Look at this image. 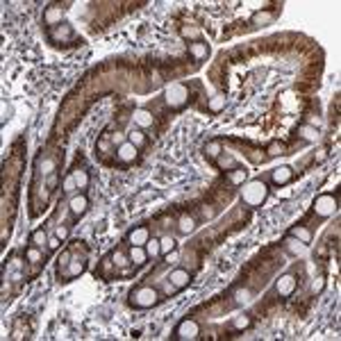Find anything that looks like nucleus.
<instances>
[{"label":"nucleus","instance_id":"dca6fc26","mask_svg":"<svg viewBox=\"0 0 341 341\" xmlns=\"http://www.w3.org/2000/svg\"><path fill=\"white\" fill-rule=\"evenodd\" d=\"M132 121H135V125L139 130H146V128H153L155 116H153V112H148L143 107H136L135 112H132Z\"/></svg>","mask_w":341,"mask_h":341},{"label":"nucleus","instance_id":"2f4dec72","mask_svg":"<svg viewBox=\"0 0 341 341\" xmlns=\"http://www.w3.org/2000/svg\"><path fill=\"white\" fill-rule=\"evenodd\" d=\"M128 141L135 143L136 148H141V146H146V135H143L141 130L136 128V130H132V132H128Z\"/></svg>","mask_w":341,"mask_h":341},{"label":"nucleus","instance_id":"72a5a7b5","mask_svg":"<svg viewBox=\"0 0 341 341\" xmlns=\"http://www.w3.org/2000/svg\"><path fill=\"white\" fill-rule=\"evenodd\" d=\"M71 257H73V250L68 248V250H64V253L59 255V259H57V275L62 273V271L68 266V262H71Z\"/></svg>","mask_w":341,"mask_h":341},{"label":"nucleus","instance_id":"f704fd0d","mask_svg":"<svg viewBox=\"0 0 341 341\" xmlns=\"http://www.w3.org/2000/svg\"><path fill=\"white\" fill-rule=\"evenodd\" d=\"M143 248H146L148 257H157V255H162V250H159V239H148V243Z\"/></svg>","mask_w":341,"mask_h":341},{"label":"nucleus","instance_id":"6e6552de","mask_svg":"<svg viewBox=\"0 0 341 341\" xmlns=\"http://www.w3.org/2000/svg\"><path fill=\"white\" fill-rule=\"evenodd\" d=\"M48 39H50V43H71L73 39H75V30H73L71 23H62V25H55V28L48 30Z\"/></svg>","mask_w":341,"mask_h":341},{"label":"nucleus","instance_id":"5701e85b","mask_svg":"<svg viewBox=\"0 0 341 341\" xmlns=\"http://www.w3.org/2000/svg\"><path fill=\"white\" fill-rule=\"evenodd\" d=\"M289 235L291 237H296V239H298V241H303V243H307V246H309V243H312V230H307L305 225H296V228H291L289 230Z\"/></svg>","mask_w":341,"mask_h":341},{"label":"nucleus","instance_id":"bb28decb","mask_svg":"<svg viewBox=\"0 0 341 341\" xmlns=\"http://www.w3.org/2000/svg\"><path fill=\"white\" fill-rule=\"evenodd\" d=\"M25 259H28L30 264H39V262L43 259V248L32 246V243H30V246L25 248Z\"/></svg>","mask_w":341,"mask_h":341},{"label":"nucleus","instance_id":"7c9ffc66","mask_svg":"<svg viewBox=\"0 0 341 341\" xmlns=\"http://www.w3.org/2000/svg\"><path fill=\"white\" fill-rule=\"evenodd\" d=\"M180 34H182L184 39L198 41L200 39V28H196V25H182V28H180Z\"/></svg>","mask_w":341,"mask_h":341},{"label":"nucleus","instance_id":"09e8293b","mask_svg":"<svg viewBox=\"0 0 341 341\" xmlns=\"http://www.w3.org/2000/svg\"><path fill=\"white\" fill-rule=\"evenodd\" d=\"M48 187H50V189L57 187V173H53V175H48Z\"/></svg>","mask_w":341,"mask_h":341},{"label":"nucleus","instance_id":"37998d69","mask_svg":"<svg viewBox=\"0 0 341 341\" xmlns=\"http://www.w3.org/2000/svg\"><path fill=\"white\" fill-rule=\"evenodd\" d=\"M96 150H100V153H107V150H109V141H107V139H100V141L96 143Z\"/></svg>","mask_w":341,"mask_h":341},{"label":"nucleus","instance_id":"4468645a","mask_svg":"<svg viewBox=\"0 0 341 341\" xmlns=\"http://www.w3.org/2000/svg\"><path fill=\"white\" fill-rule=\"evenodd\" d=\"M43 23L48 25V30L55 28V25H62L64 23V9H62L59 5L46 7V12H43Z\"/></svg>","mask_w":341,"mask_h":341},{"label":"nucleus","instance_id":"6ab92c4d","mask_svg":"<svg viewBox=\"0 0 341 341\" xmlns=\"http://www.w3.org/2000/svg\"><path fill=\"white\" fill-rule=\"evenodd\" d=\"M223 153V143H221V139H214V141H207L205 148H203V155H205L207 159H216L218 155Z\"/></svg>","mask_w":341,"mask_h":341},{"label":"nucleus","instance_id":"a878e982","mask_svg":"<svg viewBox=\"0 0 341 341\" xmlns=\"http://www.w3.org/2000/svg\"><path fill=\"white\" fill-rule=\"evenodd\" d=\"M298 135L303 136V139H305V141H309V143L318 141V130L314 128V125H309V123L300 125V128H298Z\"/></svg>","mask_w":341,"mask_h":341},{"label":"nucleus","instance_id":"b1692460","mask_svg":"<svg viewBox=\"0 0 341 341\" xmlns=\"http://www.w3.org/2000/svg\"><path fill=\"white\" fill-rule=\"evenodd\" d=\"M109 257H112V262H114V266H116V269H128V266L132 264V262H130V255L125 253V250H121V248L112 250V255H109Z\"/></svg>","mask_w":341,"mask_h":341},{"label":"nucleus","instance_id":"7ed1b4c3","mask_svg":"<svg viewBox=\"0 0 341 341\" xmlns=\"http://www.w3.org/2000/svg\"><path fill=\"white\" fill-rule=\"evenodd\" d=\"M164 102L166 107H170V109H182V107H187L189 102V87L182 82H173L169 84V87L164 89Z\"/></svg>","mask_w":341,"mask_h":341},{"label":"nucleus","instance_id":"c756f323","mask_svg":"<svg viewBox=\"0 0 341 341\" xmlns=\"http://www.w3.org/2000/svg\"><path fill=\"white\" fill-rule=\"evenodd\" d=\"M177 228H180V232H182V235H189V232H194V230H196L194 216H189V214H182V216H180V221H177Z\"/></svg>","mask_w":341,"mask_h":341},{"label":"nucleus","instance_id":"c9c22d12","mask_svg":"<svg viewBox=\"0 0 341 341\" xmlns=\"http://www.w3.org/2000/svg\"><path fill=\"white\" fill-rule=\"evenodd\" d=\"M248 300H250V291H248V289H237V294H235L237 305H243V303H248Z\"/></svg>","mask_w":341,"mask_h":341},{"label":"nucleus","instance_id":"1a4fd4ad","mask_svg":"<svg viewBox=\"0 0 341 341\" xmlns=\"http://www.w3.org/2000/svg\"><path fill=\"white\" fill-rule=\"evenodd\" d=\"M68 212H71L73 218H82L89 212V198L84 191H77V194L71 196V200H68Z\"/></svg>","mask_w":341,"mask_h":341},{"label":"nucleus","instance_id":"49530a36","mask_svg":"<svg viewBox=\"0 0 341 341\" xmlns=\"http://www.w3.org/2000/svg\"><path fill=\"white\" fill-rule=\"evenodd\" d=\"M325 157H328V150H325V148H318L316 155H314V159H316V162H323Z\"/></svg>","mask_w":341,"mask_h":341},{"label":"nucleus","instance_id":"0eeeda50","mask_svg":"<svg viewBox=\"0 0 341 341\" xmlns=\"http://www.w3.org/2000/svg\"><path fill=\"white\" fill-rule=\"evenodd\" d=\"M87 271V255H73L71 262H68V266H66L62 273H59V282H68V280H75V277H80Z\"/></svg>","mask_w":341,"mask_h":341},{"label":"nucleus","instance_id":"f257e3e1","mask_svg":"<svg viewBox=\"0 0 341 341\" xmlns=\"http://www.w3.org/2000/svg\"><path fill=\"white\" fill-rule=\"evenodd\" d=\"M266 198H269V184H266L262 177L246 180V182L241 184V200H243V205L257 209V207H262L266 203Z\"/></svg>","mask_w":341,"mask_h":341},{"label":"nucleus","instance_id":"e433bc0d","mask_svg":"<svg viewBox=\"0 0 341 341\" xmlns=\"http://www.w3.org/2000/svg\"><path fill=\"white\" fill-rule=\"evenodd\" d=\"M250 323H253V321H250V316H246V314H243V316H237L232 325H235L237 330H246V328H250Z\"/></svg>","mask_w":341,"mask_h":341},{"label":"nucleus","instance_id":"c85d7f7f","mask_svg":"<svg viewBox=\"0 0 341 341\" xmlns=\"http://www.w3.org/2000/svg\"><path fill=\"white\" fill-rule=\"evenodd\" d=\"M207 109L214 112V114L223 112V109H225V96L223 94H214L212 98H209V102H207Z\"/></svg>","mask_w":341,"mask_h":341},{"label":"nucleus","instance_id":"2eb2a0df","mask_svg":"<svg viewBox=\"0 0 341 341\" xmlns=\"http://www.w3.org/2000/svg\"><path fill=\"white\" fill-rule=\"evenodd\" d=\"M282 246H284V250H287L289 255H294V257H303V255L307 253V243H303V241H298L296 237H291V235H287L282 239Z\"/></svg>","mask_w":341,"mask_h":341},{"label":"nucleus","instance_id":"f8f14e48","mask_svg":"<svg viewBox=\"0 0 341 341\" xmlns=\"http://www.w3.org/2000/svg\"><path fill=\"white\" fill-rule=\"evenodd\" d=\"M291 180H294V169L291 166H275L271 170V182L275 187H287Z\"/></svg>","mask_w":341,"mask_h":341},{"label":"nucleus","instance_id":"f3484780","mask_svg":"<svg viewBox=\"0 0 341 341\" xmlns=\"http://www.w3.org/2000/svg\"><path fill=\"white\" fill-rule=\"evenodd\" d=\"M214 164H216V169H221V170H232V169H237L239 166V162H237V157H232L230 153H221L216 159H214Z\"/></svg>","mask_w":341,"mask_h":341},{"label":"nucleus","instance_id":"ddd939ff","mask_svg":"<svg viewBox=\"0 0 341 341\" xmlns=\"http://www.w3.org/2000/svg\"><path fill=\"white\" fill-rule=\"evenodd\" d=\"M136 157H139V148L135 143L125 141L116 148V159L121 164H132V162H136Z\"/></svg>","mask_w":341,"mask_h":341},{"label":"nucleus","instance_id":"a18cd8bd","mask_svg":"<svg viewBox=\"0 0 341 341\" xmlns=\"http://www.w3.org/2000/svg\"><path fill=\"white\" fill-rule=\"evenodd\" d=\"M277 196H280V198H291V196H294V191H291V189L280 187V189H277Z\"/></svg>","mask_w":341,"mask_h":341},{"label":"nucleus","instance_id":"a19ab883","mask_svg":"<svg viewBox=\"0 0 341 341\" xmlns=\"http://www.w3.org/2000/svg\"><path fill=\"white\" fill-rule=\"evenodd\" d=\"M323 287H325V280H323V277H316V280L312 282V294H321Z\"/></svg>","mask_w":341,"mask_h":341},{"label":"nucleus","instance_id":"cd10ccee","mask_svg":"<svg viewBox=\"0 0 341 341\" xmlns=\"http://www.w3.org/2000/svg\"><path fill=\"white\" fill-rule=\"evenodd\" d=\"M48 239H50V237L46 235V230L43 228H36L34 232L30 235V243H32V246H39V248L48 246Z\"/></svg>","mask_w":341,"mask_h":341},{"label":"nucleus","instance_id":"c03bdc74","mask_svg":"<svg viewBox=\"0 0 341 341\" xmlns=\"http://www.w3.org/2000/svg\"><path fill=\"white\" fill-rule=\"evenodd\" d=\"M59 243H62V239H57V237H50V239H48V250H57Z\"/></svg>","mask_w":341,"mask_h":341},{"label":"nucleus","instance_id":"aec40b11","mask_svg":"<svg viewBox=\"0 0 341 341\" xmlns=\"http://www.w3.org/2000/svg\"><path fill=\"white\" fill-rule=\"evenodd\" d=\"M248 180V170L243 166H237V169L228 170V182L230 184H237V187H241L243 182Z\"/></svg>","mask_w":341,"mask_h":341},{"label":"nucleus","instance_id":"79ce46f5","mask_svg":"<svg viewBox=\"0 0 341 341\" xmlns=\"http://www.w3.org/2000/svg\"><path fill=\"white\" fill-rule=\"evenodd\" d=\"M280 153H282V143H280V141H273L269 146V155H280Z\"/></svg>","mask_w":341,"mask_h":341},{"label":"nucleus","instance_id":"9b49d317","mask_svg":"<svg viewBox=\"0 0 341 341\" xmlns=\"http://www.w3.org/2000/svg\"><path fill=\"white\" fill-rule=\"evenodd\" d=\"M294 291H296V277L291 273H284V275H280L275 280V294L280 298H289Z\"/></svg>","mask_w":341,"mask_h":341},{"label":"nucleus","instance_id":"ea45409f","mask_svg":"<svg viewBox=\"0 0 341 341\" xmlns=\"http://www.w3.org/2000/svg\"><path fill=\"white\" fill-rule=\"evenodd\" d=\"M55 237L64 241L66 237H68V225H57V228H55Z\"/></svg>","mask_w":341,"mask_h":341},{"label":"nucleus","instance_id":"4be33fe9","mask_svg":"<svg viewBox=\"0 0 341 341\" xmlns=\"http://www.w3.org/2000/svg\"><path fill=\"white\" fill-rule=\"evenodd\" d=\"M71 175H73V180H75L77 191H84V189L89 187V182H91V177H89V170L87 169H75Z\"/></svg>","mask_w":341,"mask_h":341},{"label":"nucleus","instance_id":"a211bd4d","mask_svg":"<svg viewBox=\"0 0 341 341\" xmlns=\"http://www.w3.org/2000/svg\"><path fill=\"white\" fill-rule=\"evenodd\" d=\"M128 255H130V262H132L135 266H143L148 262V253H146V248L143 246H130Z\"/></svg>","mask_w":341,"mask_h":341},{"label":"nucleus","instance_id":"4c0bfd02","mask_svg":"<svg viewBox=\"0 0 341 341\" xmlns=\"http://www.w3.org/2000/svg\"><path fill=\"white\" fill-rule=\"evenodd\" d=\"M75 180H73V175H66L64 177V191L66 194H73V191H75Z\"/></svg>","mask_w":341,"mask_h":341},{"label":"nucleus","instance_id":"423d86ee","mask_svg":"<svg viewBox=\"0 0 341 341\" xmlns=\"http://www.w3.org/2000/svg\"><path fill=\"white\" fill-rule=\"evenodd\" d=\"M177 341H196L200 337V325L196 318H182L180 323H177L175 332H173Z\"/></svg>","mask_w":341,"mask_h":341},{"label":"nucleus","instance_id":"20e7f679","mask_svg":"<svg viewBox=\"0 0 341 341\" xmlns=\"http://www.w3.org/2000/svg\"><path fill=\"white\" fill-rule=\"evenodd\" d=\"M312 209H314L316 216L328 218V216H332V214L339 209V200H337V196H332V194H321V196L314 198Z\"/></svg>","mask_w":341,"mask_h":341},{"label":"nucleus","instance_id":"9d476101","mask_svg":"<svg viewBox=\"0 0 341 341\" xmlns=\"http://www.w3.org/2000/svg\"><path fill=\"white\" fill-rule=\"evenodd\" d=\"M148 239H150V230H148L146 225H135V228L128 232V237H125L128 246H146Z\"/></svg>","mask_w":341,"mask_h":341},{"label":"nucleus","instance_id":"393cba45","mask_svg":"<svg viewBox=\"0 0 341 341\" xmlns=\"http://www.w3.org/2000/svg\"><path fill=\"white\" fill-rule=\"evenodd\" d=\"M189 53H191V57L194 59H205L207 55H209V46L207 43H200V41H194V43H189Z\"/></svg>","mask_w":341,"mask_h":341},{"label":"nucleus","instance_id":"473e14b6","mask_svg":"<svg viewBox=\"0 0 341 341\" xmlns=\"http://www.w3.org/2000/svg\"><path fill=\"white\" fill-rule=\"evenodd\" d=\"M159 250H162V255L170 253V250H175V239L170 235H164L162 239H159Z\"/></svg>","mask_w":341,"mask_h":341},{"label":"nucleus","instance_id":"412c9836","mask_svg":"<svg viewBox=\"0 0 341 341\" xmlns=\"http://www.w3.org/2000/svg\"><path fill=\"white\" fill-rule=\"evenodd\" d=\"M275 21V14L273 12H255L253 16H250V23L255 25V28H264V25H271Z\"/></svg>","mask_w":341,"mask_h":341},{"label":"nucleus","instance_id":"f03ea898","mask_svg":"<svg viewBox=\"0 0 341 341\" xmlns=\"http://www.w3.org/2000/svg\"><path fill=\"white\" fill-rule=\"evenodd\" d=\"M162 300V294H159L155 287H148V284H141V287H135L128 294V303L135 309H150Z\"/></svg>","mask_w":341,"mask_h":341},{"label":"nucleus","instance_id":"39448f33","mask_svg":"<svg viewBox=\"0 0 341 341\" xmlns=\"http://www.w3.org/2000/svg\"><path fill=\"white\" fill-rule=\"evenodd\" d=\"M191 284V273L187 269H173L166 277V291L169 294H175V291H182Z\"/></svg>","mask_w":341,"mask_h":341},{"label":"nucleus","instance_id":"58836bf2","mask_svg":"<svg viewBox=\"0 0 341 341\" xmlns=\"http://www.w3.org/2000/svg\"><path fill=\"white\" fill-rule=\"evenodd\" d=\"M125 141H128V135H123V132H114V135H112V143H114V146H121V143H125Z\"/></svg>","mask_w":341,"mask_h":341},{"label":"nucleus","instance_id":"de8ad7c7","mask_svg":"<svg viewBox=\"0 0 341 341\" xmlns=\"http://www.w3.org/2000/svg\"><path fill=\"white\" fill-rule=\"evenodd\" d=\"M164 257H166V262H169V264H175V262H177V250H170V253H166Z\"/></svg>","mask_w":341,"mask_h":341}]
</instances>
